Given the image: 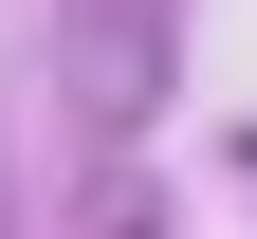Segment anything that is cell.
I'll return each instance as SVG.
<instances>
[{"label": "cell", "instance_id": "6da1fadb", "mask_svg": "<svg viewBox=\"0 0 257 239\" xmlns=\"http://www.w3.org/2000/svg\"><path fill=\"white\" fill-rule=\"evenodd\" d=\"M0 239H19V166H0Z\"/></svg>", "mask_w": 257, "mask_h": 239}]
</instances>
